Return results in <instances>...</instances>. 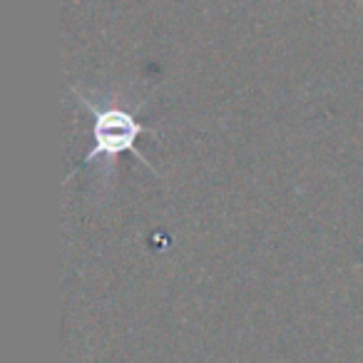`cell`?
<instances>
[{"label": "cell", "mask_w": 363, "mask_h": 363, "mask_svg": "<svg viewBox=\"0 0 363 363\" xmlns=\"http://www.w3.org/2000/svg\"><path fill=\"white\" fill-rule=\"evenodd\" d=\"M77 97H80L82 105L95 115V147H92V152L85 157V164H90V162L100 155L115 157V155H120V152H132L140 162L150 164L147 157L137 150V137L145 135V132L155 135V130L140 125V122L125 110H105V107H97L95 102L85 100L82 95H77Z\"/></svg>", "instance_id": "1"}]
</instances>
